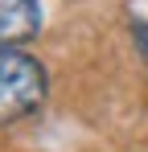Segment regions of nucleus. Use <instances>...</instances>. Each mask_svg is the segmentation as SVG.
<instances>
[{"instance_id":"obj_1","label":"nucleus","mask_w":148,"mask_h":152,"mask_svg":"<svg viewBox=\"0 0 148 152\" xmlns=\"http://www.w3.org/2000/svg\"><path fill=\"white\" fill-rule=\"evenodd\" d=\"M45 95V70L21 50H0V124L29 115Z\"/></svg>"},{"instance_id":"obj_2","label":"nucleus","mask_w":148,"mask_h":152,"mask_svg":"<svg viewBox=\"0 0 148 152\" xmlns=\"http://www.w3.org/2000/svg\"><path fill=\"white\" fill-rule=\"evenodd\" d=\"M37 29H41L37 0H0V50L37 37Z\"/></svg>"}]
</instances>
